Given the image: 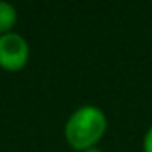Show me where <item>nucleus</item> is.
Returning <instances> with one entry per match:
<instances>
[{
	"mask_svg": "<svg viewBox=\"0 0 152 152\" xmlns=\"http://www.w3.org/2000/svg\"><path fill=\"white\" fill-rule=\"evenodd\" d=\"M107 131V115L93 104L81 106L64 122V140L77 152H84L104 138Z\"/></svg>",
	"mask_w": 152,
	"mask_h": 152,
	"instance_id": "nucleus-1",
	"label": "nucleus"
},
{
	"mask_svg": "<svg viewBox=\"0 0 152 152\" xmlns=\"http://www.w3.org/2000/svg\"><path fill=\"white\" fill-rule=\"evenodd\" d=\"M31 57L29 41L16 31L0 36V68L7 72L22 70Z\"/></svg>",
	"mask_w": 152,
	"mask_h": 152,
	"instance_id": "nucleus-2",
	"label": "nucleus"
},
{
	"mask_svg": "<svg viewBox=\"0 0 152 152\" xmlns=\"http://www.w3.org/2000/svg\"><path fill=\"white\" fill-rule=\"evenodd\" d=\"M18 22V11L11 2L0 0V36L13 32L15 25Z\"/></svg>",
	"mask_w": 152,
	"mask_h": 152,
	"instance_id": "nucleus-3",
	"label": "nucleus"
},
{
	"mask_svg": "<svg viewBox=\"0 0 152 152\" xmlns=\"http://www.w3.org/2000/svg\"><path fill=\"white\" fill-rule=\"evenodd\" d=\"M143 152H152V125L147 129L143 136Z\"/></svg>",
	"mask_w": 152,
	"mask_h": 152,
	"instance_id": "nucleus-4",
	"label": "nucleus"
},
{
	"mask_svg": "<svg viewBox=\"0 0 152 152\" xmlns=\"http://www.w3.org/2000/svg\"><path fill=\"white\" fill-rule=\"evenodd\" d=\"M84 152H104L100 147H91V148H88V150H84Z\"/></svg>",
	"mask_w": 152,
	"mask_h": 152,
	"instance_id": "nucleus-5",
	"label": "nucleus"
}]
</instances>
